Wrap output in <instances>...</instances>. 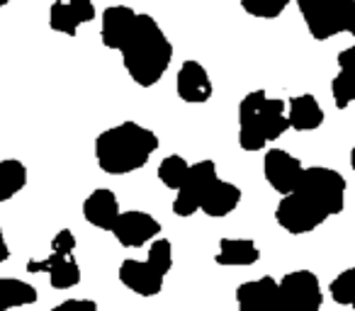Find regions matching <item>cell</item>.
Instances as JSON below:
<instances>
[{"label": "cell", "mask_w": 355, "mask_h": 311, "mask_svg": "<svg viewBox=\"0 0 355 311\" xmlns=\"http://www.w3.org/2000/svg\"><path fill=\"white\" fill-rule=\"evenodd\" d=\"M295 0H241V8L246 15L261 17V20H275L287 10V6Z\"/></svg>", "instance_id": "d4e9b609"}, {"label": "cell", "mask_w": 355, "mask_h": 311, "mask_svg": "<svg viewBox=\"0 0 355 311\" xmlns=\"http://www.w3.org/2000/svg\"><path fill=\"white\" fill-rule=\"evenodd\" d=\"M188 170H190L188 161H185L183 156H178V153H173V156H166V159L161 161V166H158V180H161L168 190H178L183 185Z\"/></svg>", "instance_id": "cb8c5ba5"}, {"label": "cell", "mask_w": 355, "mask_h": 311, "mask_svg": "<svg viewBox=\"0 0 355 311\" xmlns=\"http://www.w3.org/2000/svg\"><path fill=\"white\" fill-rule=\"evenodd\" d=\"M51 311H98V304L93 299H66Z\"/></svg>", "instance_id": "4316f807"}, {"label": "cell", "mask_w": 355, "mask_h": 311, "mask_svg": "<svg viewBox=\"0 0 355 311\" xmlns=\"http://www.w3.org/2000/svg\"><path fill=\"white\" fill-rule=\"evenodd\" d=\"M331 299L340 306H348L355 311V265L345 267L340 275H336L329 285Z\"/></svg>", "instance_id": "603a6c76"}, {"label": "cell", "mask_w": 355, "mask_h": 311, "mask_svg": "<svg viewBox=\"0 0 355 311\" xmlns=\"http://www.w3.org/2000/svg\"><path fill=\"white\" fill-rule=\"evenodd\" d=\"M214 260L224 267H248L261 260V251L251 238H222Z\"/></svg>", "instance_id": "d6986e66"}, {"label": "cell", "mask_w": 355, "mask_h": 311, "mask_svg": "<svg viewBox=\"0 0 355 311\" xmlns=\"http://www.w3.org/2000/svg\"><path fill=\"white\" fill-rule=\"evenodd\" d=\"M175 90H178V98L188 105H205L214 95V85L207 69L195 59L183 61L175 78Z\"/></svg>", "instance_id": "4fadbf2b"}, {"label": "cell", "mask_w": 355, "mask_h": 311, "mask_svg": "<svg viewBox=\"0 0 355 311\" xmlns=\"http://www.w3.org/2000/svg\"><path fill=\"white\" fill-rule=\"evenodd\" d=\"M345 190H348V183L338 170L326 168V166L304 168L297 188L282 195L277 204V224L292 236L314 231L326 219L343 212Z\"/></svg>", "instance_id": "6da1fadb"}, {"label": "cell", "mask_w": 355, "mask_h": 311, "mask_svg": "<svg viewBox=\"0 0 355 311\" xmlns=\"http://www.w3.org/2000/svg\"><path fill=\"white\" fill-rule=\"evenodd\" d=\"M304 166L300 159H295L285 148H268L266 159H263V175H266L268 185L275 190L277 195H287L297 188Z\"/></svg>", "instance_id": "8fae6325"}, {"label": "cell", "mask_w": 355, "mask_h": 311, "mask_svg": "<svg viewBox=\"0 0 355 311\" xmlns=\"http://www.w3.org/2000/svg\"><path fill=\"white\" fill-rule=\"evenodd\" d=\"M158 146H161V141H158L156 132L129 119V122H122L98 134L95 161H98L103 173L127 175L144 168Z\"/></svg>", "instance_id": "3957f363"}, {"label": "cell", "mask_w": 355, "mask_h": 311, "mask_svg": "<svg viewBox=\"0 0 355 311\" xmlns=\"http://www.w3.org/2000/svg\"><path fill=\"white\" fill-rule=\"evenodd\" d=\"M119 54H122V64L129 78L139 88H153L171 69L173 44L168 42L161 25L153 20V15L137 12Z\"/></svg>", "instance_id": "7a4b0ae2"}, {"label": "cell", "mask_w": 355, "mask_h": 311, "mask_svg": "<svg viewBox=\"0 0 355 311\" xmlns=\"http://www.w3.org/2000/svg\"><path fill=\"white\" fill-rule=\"evenodd\" d=\"M287 129L290 119H287L285 100L270 98L266 90H251L243 95L239 105V146L243 151H263Z\"/></svg>", "instance_id": "277c9868"}, {"label": "cell", "mask_w": 355, "mask_h": 311, "mask_svg": "<svg viewBox=\"0 0 355 311\" xmlns=\"http://www.w3.org/2000/svg\"><path fill=\"white\" fill-rule=\"evenodd\" d=\"M236 304L239 311H290L282 296L280 280H272L270 275L241 282L236 290Z\"/></svg>", "instance_id": "9c48e42d"}, {"label": "cell", "mask_w": 355, "mask_h": 311, "mask_svg": "<svg viewBox=\"0 0 355 311\" xmlns=\"http://www.w3.org/2000/svg\"><path fill=\"white\" fill-rule=\"evenodd\" d=\"M10 258V248H8V241H6V236H3V229H0V265Z\"/></svg>", "instance_id": "83f0119b"}, {"label": "cell", "mask_w": 355, "mask_h": 311, "mask_svg": "<svg viewBox=\"0 0 355 311\" xmlns=\"http://www.w3.org/2000/svg\"><path fill=\"white\" fill-rule=\"evenodd\" d=\"M37 287L17 277H0V311L30 306L37 301Z\"/></svg>", "instance_id": "ffe728a7"}, {"label": "cell", "mask_w": 355, "mask_h": 311, "mask_svg": "<svg viewBox=\"0 0 355 311\" xmlns=\"http://www.w3.org/2000/svg\"><path fill=\"white\" fill-rule=\"evenodd\" d=\"M280 290L290 311H319L324 304L321 282L311 270H292L282 275Z\"/></svg>", "instance_id": "ba28073f"}, {"label": "cell", "mask_w": 355, "mask_h": 311, "mask_svg": "<svg viewBox=\"0 0 355 311\" xmlns=\"http://www.w3.org/2000/svg\"><path fill=\"white\" fill-rule=\"evenodd\" d=\"M306 32L316 42H326L348 32L353 20L355 0H295Z\"/></svg>", "instance_id": "5b68a950"}, {"label": "cell", "mask_w": 355, "mask_h": 311, "mask_svg": "<svg viewBox=\"0 0 355 311\" xmlns=\"http://www.w3.org/2000/svg\"><path fill=\"white\" fill-rule=\"evenodd\" d=\"M83 217L90 226L103 229V231H112L114 222L119 217V204L112 190L107 188L93 190L83 202Z\"/></svg>", "instance_id": "2e32d148"}, {"label": "cell", "mask_w": 355, "mask_h": 311, "mask_svg": "<svg viewBox=\"0 0 355 311\" xmlns=\"http://www.w3.org/2000/svg\"><path fill=\"white\" fill-rule=\"evenodd\" d=\"M27 185V166L17 159H0V204L22 193Z\"/></svg>", "instance_id": "44dd1931"}, {"label": "cell", "mask_w": 355, "mask_h": 311, "mask_svg": "<svg viewBox=\"0 0 355 311\" xmlns=\"http://www.w3.org/2000/svg\"><path fill=\"white\" fill-rule=\"evenodd\" d=\"M8 3H10V0H0V8H6Z\"/></svg>", "instance_id": "4dcf8cb0"}, {"label": "cell", "mask_w": 355, "mask_h": 311, "mask_svg": "<svg viewBox=\"0 0 355 311\" xmlns=\"http://www.w3.org/2000/svg\"><path fill=\"white\" fill-rule=\"evenodd\" d=\"M137 10L129 6H110L103 10L100 17V42L107 46L110 51H119L127 39L129 30L134 25Z\"/></svg>", "instance_id": "9a60e30c"}, {"label": "cell", "mask_w": 355, "mask_h": 311, "mask_svg": "<svg viewBox=\"0 0 355 311\" xmlns=\"http://www.w3.org/2000/svg\"><path fill=\"white\" fill-rule=\"evenodd\" d=\"M350 168L355 170V143H353V148H350Z\"/></svg>", "instance_id": "f1b7e54d"}, {"label": "cell", "mask_w": 355, "mask_h": 311, "mask_svg": "<svg viewBox=\"0 0 355 311\" xmlns=\"http://www.w3.org/2000/svg\"><path fill=\"white\" fill-rule=\"evenodd\" d=\"M217 166H214V161L205 159V161H198V163H190V170L188 175H185L183 185L175 190V199H173V214L175 217H193L195 212L200 209V204H202L205 195H207V190L214 185V180H217Z\"/></svg>", "instance_id": "52a82bcc"}, {"label": "cell", "mask_w": 355, "mask_h": 311, "mask_svg": "<svg viewBox=\"0 0 355 311\" xmlns=\"http://www.w3.org/2000/svg\"><path fill=\"white\" fill-rule=\"evenodd\" d=\"M27 272H46L54 290H71L80 282V265L76 260V236L71 229H61L51 238V253L44 260H27Z\"/></svg>", "instance_id": "8992f818"}, {"label": "cell", "mask_w": 355, "mask_h": 311, "mask_svg": "<svg viewBox=\"0 0 355 311\" xmlns=\"http://www.w3.org/2000/svg\"><path fill=\"white\" fill-rule=\"evenodd\" d=\"M158 233H161V222L148 212H139V209L119 212L112 226V236L124 248H141L151 243L153 238H158Z\"/></svg>", "instance_id": "30bf717a"}, {"label": "cell", "mask_w": 355, "mask_h": 311, "mask_svg": "<svg viewBox=\"0 0 355 311\" xmlns=\"http://www.w3.org/2000/svg\"><path fill=\"white\" fill-rule=\"evenodd\" d=\"M331 95H334V105L338 109H345L355 103V69L338 66V73L331 80Z\"/></svg>", "instance_id": "7402d4cb"}, {"label": "cell", "mask_w": 355, "mask_h": 311, "mask_svg": "<svg viewBox=\"0 0 355 311\" xmlns=\"http://www.w3.org/2000/svg\"><path fill=\"white\" fill-rule=\"evenodd\" d=\"M287 119L295 132H314L324 124V107L314 95H297L287 103Z\"/></svg>", "instance_id": "ac0fdd59"}, {"label": "cell", "mask_w": 355, "mask_h": 311, "mask_svg": "<svg viewBox=\"0 0 355 311\" xmlns=\"http://www.w3.org/2000/svg\"><path fill=\"white\" fill-rule=\"evenodd\" d=\"M98 10L93 0H54L49 8V27L59 35L76 37L80 25L93 22Z\"/></svg>", "instance_id": "7c38bea8"}, {"label": "cell", "mask_w": 355, "mask_h": 311, "mask_svg": "<svg viewBox=\"0 0 355 311\" xmlns=\"http://www.w3.org/2000/svg\"><path fill=\"white\" fill-rule=\"evenodd\" d=\"M163 280H166V275H163L161 270H156L148 260L127 258V260H122V265H119V282H122L129 292H134V294H139V296H146V299L148 296L161 294Z\"/></svg>", "instance_id": "5bb4252c"}, {"label": "cell", "mask_w": 355, "mask_h": 311, "mask_svg": "<svg viewBox=\"0 0 355 311\" xmlns=\"http://www.w3.org/2000/svg\"><path fill=\"white\" fill-rule=\"evenodd\" d=\"M146 260L151 263L156 270H161L163 275H168L173 267V243L168 238H153L148 243V256Z\"/></svg>", "instance_id": "484cf974"}, {"label": "cell", "mask_w": 355, "mask_h": 311, "mask_svg": "<svg viewBox=\"0 0 355 311\" xmlns=\"http://www.w3.org/2000/svg\"><path fill=\"white\" fill-rule=\"evenodd\" d=\"M239 202H241V188L229 183V180L217 178L212 188L207 190V195H205L202 204H200V212H205L212 219H222L229 217L239 207Z\"/></svg>", "instance_id": "e0dca14e"}, {"label": "cell", "mask_w": 355, "mask_h": 311, "mask_svg": "<svg viewBox=\"0 0 355 311\" xmlns=\"http://www.w3.org/2000/svg\"><path fill=\"white\" fill-rule=\"evenodd\" d=\"M348 35L355 37V12H353V20H350V25H348Z\"/></svg>", "instance_id": "f546056e"}]
</instances>
